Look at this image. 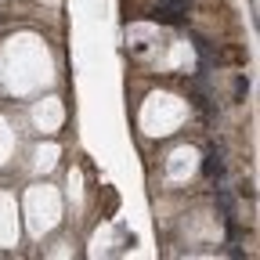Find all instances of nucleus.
<instances>
[{"instance_id":"f03ea898","label":"nucleus","mask_w":260,"mask_h":260,"mask_svg":"<svg viewBox=\"0 0 260 260\" xmlns=\"http://www.w3.org/2000/svg\"><path fill=\"white\" fill-rule=\"evenodd\" d=\"M203 174H206L210 181H220V177H224V162H220V155L210 152V155L203 159Z\"/></svg>"},{"instance_id":"f257e3e1","label":"nucleus","mask_w":260,"mask_h":260,"mask_svg":"<svg viewBox=\"0 0 260 260\" xmlns=\"http://www.w3.org/2000/svg\"><path fill=\"white\" fill-rule=\"evenodd\" d=\"M181 11H184V0H167V4L155 11V18H162V22H181Z\"/></svg>"},{"instance_id":"7ed1b4c3","label":"nucleus","mask_w":260,"mask_h":260,"mask_svg":"<svg viewBox=\"0 0 260 260\" xmlns=\"http://www.w3.org/2000/svg\"><path fill=\"white\" fill-rule=\"evenodd\" d=\"M246 94H249V80L239 76V83H235V98H246Z\"/></svg>"}]
</instances>
